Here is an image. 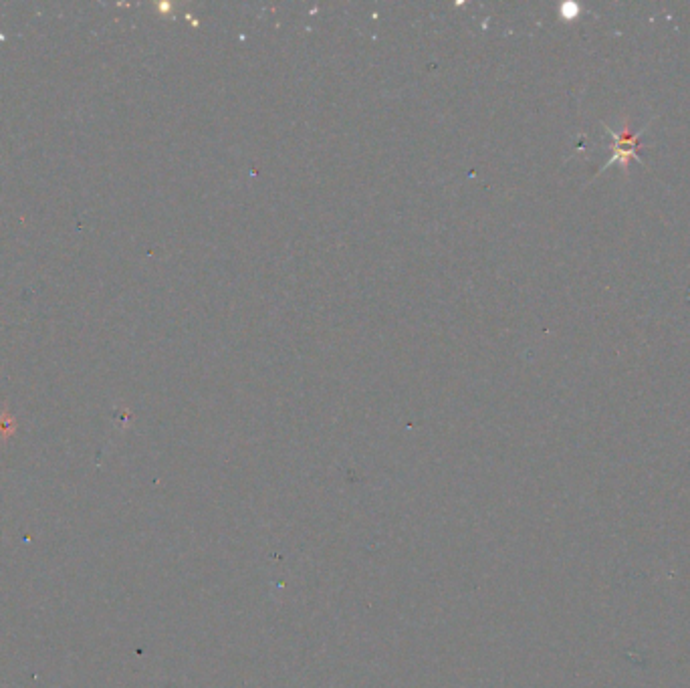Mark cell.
Masks as SVG:
<instances>
[{"label":"cell","instance_id":"6da1fadb","mask_svg":"<svg viewBox=\"0 0 690 688\" xmlns=\"http://www.w3.org/2000/svg\"><path fill=\"white\" fill-rule=\"evenodd\" d=\"M606 132H608V136L614 140V154H612L610 162L604 166V170H606V168H610V166H614V164H622V166H626L630 158H636V162L644 164V162H642V158L638 156V140H640V136L646 132V128H644L642 132H638L636 136H630V134H628V130H626L624 134H616L614 130L606 128Z\"/></svg>","mask_w":690,"mask_h":688}]
</instances>
